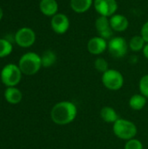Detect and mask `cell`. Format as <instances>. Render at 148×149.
I'll return each instance as SVG.
<instances>
[{"mask_svg":"<svg viewBox=\"0 0 148 149\" xmlns=\"http://www.w3.org/2000/svg\"><path fill=\"white\" fill-rule=\"evenodd\" d=\"M95 28L99 36L105 39H111L113 36V29L110 24L109 18L99 16L95 21Z\"/></svg>","mask_w":148,"mask_h":149,"instance_id":"10","label":"cell"},{"mask_svg":"<svg viewBox=\"0 0 148 149\" xmlns=\"http://www.w3.org/2000/svg\"><path fill=\"white\" fill-rule=\"evenodd\" d=\"M3 95L5 100L11 105H17L20 103L23 99L22 92L16 86L7 87L4 91Z\"/></svg>","mask_w":148,"mask_h":149,"instance_id":"14","label":"cell"},{"mask_svg":"<svg viewBox=\"0 0 148 149\" xmlns=\"http://www.w3.org/2000/svg\"><path fill=\"white\" fill-rule=\"evenodd\" d=\"M51 26L55 33L62 35L65 34L69 30L70 20L66 15L63 13H57L51 17Z\"/></svg>","mask_w":148,"mask_h":149,"instance_id":"9","label":"cell"},{"mask_svg":"<svg viewBox=\"0 0 148 149\" xmlns=\"http://www.w3.org/2000/svg\"><path fill=\"white\" fill-rule=\"evenodd\" d=\"M51 120L59 126L72 123L78 115L77 106L69 100H63L55 104L51 110Z\"/></svg>","mask_w":148,"mask_h":149,"instance_id":"1","label":"cell"},{"mask_svg":"<svg viewBox=\"0 0 148 149\" xmlns=\"http://www.w3.org/2000/svg\"><path fill=\"white\" fill-rule=\"evenodd\" d=\"M3 9L0 7V21L3 18Z\"/></svg>","mask_w":148,"mask_h":149,"instance_id":"26","label":"cell"},{"mask_svg":"<svg viewBox=\"0 0 148 149\" xmlns=\"http://www.w3.org/2000/svg\"><path fill=\"white\" fill-rule=\"evenodd\" d=\"M113 132L117 138L123 141H129L135 138L138 129L136 125L131 120L120 118L113 124Z\"/></svg>","mask_w":148,"mask_h":149,"instance_id":"3","label":"cell"},{"mask_svg":"<svg viewBox=\"0 0 148 149\" xmlns=\"http://www.w3.org/2000/svg\"><path fill=\"white\" fill-rule=\"evenodd\" d=\"M101 81L103 86L111 91H118L124 85V77L122 73L115 69H108L102 73Z\"/></svg>","mask_w":148,"mask_h":149,"instance_id":"5","label":"cell"},{"mask_svg":"<svg viewBox=\"0 0 148 149\" xmlns=\"http://www.w3.org/2000/svg\"><path fill=\"white\" fill-rule=\"evenodd\" d=\"M94 67L98 72H99L101 73H104L105 72H106L109 69L108 68V63L104 58H96V60L94 61Z\"/></svg>","mask_w":148,"mask_h":149,"instance_id":"21","label":"cell"},{"mask_svg":"<svg viewBox=\"0 0 148 149\" xmlns=\"http://www.w3.org/2000/svg\"><path fill=\"white\" fill-rule=\"evenodd\" d=\"M128 48V43L123 37L112 38L109 40L107 45L109 53L116 58H121L125 57L127 53Z\"/></svg>","mask_w":148,"mask_h":149,"instance_id":"6","label":"cell"},{"mask_svg":"<svg viewBox=\"0 0 148 149\" xmlns=\"http://www.w3.org/2000/svg\"><path fill=\"white\" fill-rule=\"evenodd\" d=\"M110 24L113 31L117 32L125 31L129 26V21L124 15L121 14H114L109 17Z\"/></svg>","mask_w":148,"mask_h":149,"instance_id":"12","label":"cell"},{"mask_svg":"<svg viewBox=\"0 0 148 149\" xmlns=\"http://www.w3.org/2000/svg\"><path fill=\"white\" fill-rule=\"evenodd\" d=\"M57 61V55L51 50H46L41 55V62L43 67H51Z\"/></svg>","mask_w":148,"mask_h":149,"instance_id":"18","label":"cell"},{"mask_svg":"<svg viewBox=\"0 0 148 149\" xmlns=\"http://www.w3.org/2000/svg\"><path fill=\"white\" fill-rule=\"evenodd\" d=\"M124 149H144V147L140 140L133 138L129 141H126Z\"/></svg>","mask_w":148,"mask_h":149,"instance_id":"23","label":"cell"},{"mask_svg":"<svg viewBox=\"0 0 148 149\" xmlns=\"http://www.w3.org/2000/svg\"><path fill=\"white\" fill-rule=\"evenodd\" d=\"M13 50L12 44L10 40L5 38H0V58L9 56Z\"/></svg>","mask_w":148,"mask_h":149,"instance_id":"20","label":"cell"},{"mask_svg":"<svg viewBox=\"0 0 148 149\" xmlns=\"http://www.w3.org/2000/svg\"><path fill=\"white\" fill-rule=\"evenodd\" d=\"M142 52H143V55H144V57L148 59V43H147V44L145 45V46H144V48H143Z\"/></svg>","mask_w":148,"mask_h":149,"instance_id":"25","label":"cell"},{"mask_svg":"<svg viewBox=\"0 0 148 149\" xmlns=\"http://www.w3.org/2000/svg\"><path fill=\"white\" fill-rule=\"evenodd\" d=\"M94 0H71L70 5L72 10L76 13L86 12L93 4Z\"/></svg>","mask_w":148,"mask_h":149,"instance_id":"15","label":"cell"},{"mask_svg":"<svg viewBox=\"0 0 148 149\" xmlns=\"http://www.w3.org/2000/svg\"><path fill=\"white\" fill-rule=\"evenodd\" d=\"M22 72L17 65L8 64L4 65L0 73V79L2 83L7 86H16L19 84L22 79Z\"/></svg>","mask_w":148,"mask_h":149,"instance_id":"4","label":"cell"},{"mask_svg":"<svg viewBox=\"0 0 148 149\" xmlns=\"http://www.w3.org/2000/svg\"><path fill=\"white\" fill-rule=\"evenodd\" d=\"M147 102V98L144 95H142L141 93L134 94L129 100V107L133 110L140 111L146 107Z\"/></svg>","mask_w":148,"mask_h":149,"instance_id":"17","label":"cell"},{"mask_svg":"<svg viewBox=\"0 0 148 149\" xmlns=\"http://www.w3.org/2000/svg\"><path fill=\"white\" fill-rule=\"evenodd\" d=\"M39 10L46 17H53L58 13V3L56 0H40Z\"/></svg>","mask_w":148,"mask_h":149,"instance_id":"13","label":"cell"},{"mask_svg":"<svg viewBox=\"0 0 148 149\" xmlns=\"http://www.w3.org/2000/svg\"><path fill=\"white\" fill-rule=\"evenodd\" d=\"M140 35L144 38V40L146 41V43H148V21H147L143 24V26L141 27Z\"/></svg>","mask_w":148,"mask_h":149,"instance_id":"24","label":"cell"},{"mask_svg":"<svg viewBox=\"0 0 148 149\" xmlns=\"http://www.w3.org/2000/svg\"><path fill=\"white\" fill-rule=\"evenodd\" d=\"M99 114H100V118L103 120V121H105L106 123L113 124L120 119L118 113L115 111V109H113L111 107H102Z\"/></svg>","mask_w":148,"mask_h":149,"instance_id":"16","label":"cell"},{"mask_svg":"<svg viewBox=\"0 0 148 149\" xmlns=\"http://www.w3.org/2000/svg\"><path fill=\"white\" fill-rule=\"evenodd\" d=\"M17 65L23 74L27 76L34 75L42 67L41 56L33 52H26L21 56Z\"/></svg>","mask_w":148,"mask_h":149,"instance_id":"2","label":"cell"},{"mask_svg":"<svg viewBox=\"0 0 148 149\" xmlns=\"http://www.w3.org/2000/svg\"><path fill=\"white\" fill-rule=\"evenodd\" d=\"M108 43L106 39L97 36L92 38L87 43V50L92 55L102 54L107 49Z\"/></svg>","mask_w":148,"mask_h":149,"instance_id":"11","label":"cell"},{"mask_svg":"<svg viewBox=\"0 0 148 149\" xmlns=\"http://www.w3.org/2000/svg\"><path fill=\"white\" fill-rule=\"evenodd\" d=\"M139 89L142 95L148 99V74L144 75L139 83Z\"/></svg>","mask_w":148,"mask_h":149,"instance_id":"22","label":"cell"},{"mask_svg":"<svg viewBox=\"0 0 148 149\" xmlns=\"http://www.w3.org/2000/svg\"><path fill=\"white\" fill-rule=\"evenodd\" d=\"M93 6L99 16L110 17L116 14L118 3L116 0H94Z\"/></svg>","mask_w":148,"mask_h":149,"instance_id":"8","label":"cell"},{"mask_svg":"<svg viewBox=\"0 0 148 149\" xmlns=\"http://www.w3.org/2000/svg\"><path fill=\"white\" fill-rule=\"evenodd\" d=\"M146 44L147 43L144 40V38L141 37V35H137V36L133 37L130 39L128 45H129V48L133 52H140L143 50Z\"/></svg>","mask_w":148,"mask_h":149,"instance_id":"19","label":"cell"},{"mask_svg":"<svg viewBox=\"0 0 148 149\" xmlns=\"http://www.w3.org/2000/svg\"><path fill=\"white\" fill-rule=\"evenodd\" d=\"M14 41L18 46L22 48L31 47L36 41V33L32 29L29 27H22L15 33Z\"/></svg>","mask_w":148,"mask_h":149,"instance_id":"7","label":"cell"}]
</instances>
